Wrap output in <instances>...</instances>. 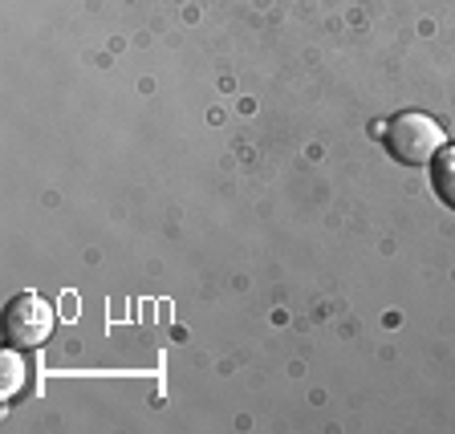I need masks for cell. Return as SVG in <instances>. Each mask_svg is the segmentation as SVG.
<instances>
[{
	"instance_id": "1",
	"label": "cell",
	"mask_w": 455,
	"mask_h": 434,
	"mask_svg": "<svg viewBox=\"0 0 455 434\" xmlns=\"http://www.w3.org/2000/svg\"><path fill=\"white\" fill-rule=\"evenodd\" d=\"M382 138H387V151L395 154V162H403V167H427V162L443 151V130H439V122L427 118V114H415V110L390 118Z\"/></svg>"
},
{
	"instance_id": "2",
	"label": "cell",
	"mask_w": 455,
	"mask_h": 434,
	"mask_svg": "<svg viewBox=\"0 0 455 434\" xmlns=\"http://www.w3.org/2000/svg\"><path fill=\"white\" fill-rule=\"evenodd\" d=\"M4 341L12 350H37L53 333V304L37 293H17L4 304Z\"/></svg>"
},
{
	"instance_id": "3",
	"label": "cell",
	"mask_w": 455,
	"mask_h": 434,
	"mask_svg": "<svg viewBox=\"0 0 455 434\" xmlns=\"http://www.w3.org/2000/svg\"><path fill=\"white\" fill-rule=\"evenodd\" d=\"M431 187H435V195L455 211V146H443V151L431 159Z\"/></svg>"
},
{
	"instance_id": "4",
	"label": "cell",
	"mask_w": 455,
	"mask_h": 434,
	"mask_svg": "<svg viewBox=\"0 0 455 434\" xmlns=\"http://www.w3.org/2000/svg\"><path fill=\"white\" fill-rule=\"evenodd\" d=\"M20 390H25V361H20V353H4L0 358V394L4 398H17Z\"/></svg>"
}]
</instances>
